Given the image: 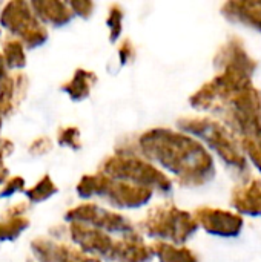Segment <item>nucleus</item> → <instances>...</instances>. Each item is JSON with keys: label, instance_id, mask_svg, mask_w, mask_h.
<instances>
[{"label": "nucleus", "instance_id": "nucleus-3", "mask_svg": "<svg viewBox=\"0 0 261 262\" xmlns=\"http://www.w3.org/2000/svg\"><path fill=\"white\" fill-rule=\"evenodd\" d=\"M195 229V221L188 213L180 212L175 207L166 212H160V215L151 223V230L157 232L155 235L169 236L177 241H185L189 235H192Z\"/></svg>", "mask_w": 261, "mask_h": 262}, {"label": "nucleus", "instance_id": "nucleus-4", "mask_svg": "<svg viewBox=\"0 0 261 262\" xmlns=\"http://www.w3.org/2000/svg\"><path fill=\"white\" fill-rule=\"evenodd\" d=\"M197 220L211 235L237 236L243 229V220L226 210L203 207L197 212Z\"/></svg>", "mask_w": 261, "mask_h": 262}, {"label": "nucleus", "instance_id": "nucleus-7", "mask_svg": "<svg viewBox=\"0 0 261 262\" xmlns=\"http://www.w3.org/2000/svg\"><path fill=\"white\" fill-rule=\"evenodd\" d=\"M158 255L162 262H197L194 253L188 249H177L166 244L158 247Z\"/></svg>", "mask_w": 261, "mask_h": 262}, {"label": "nucleus", "instance_id": "nucleus-1", "mask_svg": "<svg viewBox=\"0 0 261 262\" xmlns=\"http://www.w3.org/2000/svg\"><path fill=\"white\" fill-rule=\"evenodd\" d=\"M143 146L148 155L194 184L206 183L214 177V163L208 152L182 134L166 130L146 134Z\"/></svg>", "mask_w": 261, "mask_h": 262}, {"label": "nucleus", "instance_id": "nucleus-9", "mask_svg": "<svg viewBox=\"0 0 261 262\" xmlns=\"http://www.w3.org/2000/svg\"><path fill=\"white\" fill-rule=\"evenodd\" d=\"M54 190H55V189H52V183H51L48 178H45V181H42L38 186H35V187L29 192V195H31L32 200H43V198H48L49 193H52Z\"/></svg>", "mask_w": 261, "mask_h": 262}, {"label": "nucleus", "instance_id": "nucleus-5", "mask_svg": "<svg viewBox=\"0 0 261 262\" xmlns=\"http://www.w3.org/2000/svg\"><path fill=\"white\" fill-rule=\"evenodd\" d=\"M232 206L249 216H261V181L240 184L232 192Z\"/></svg>", "mask_w": 261, "mask_h": 262}, {"label": "nucleus", "instance_id": "nucleus-8", "mask_svg": "<svg viewBox=\"0 0 261 262\" xmlns=\"http://www.w3.org/2000/svg\"><path fill=\"white\" fill-rule=\"evenodd\" d=\"M6 57L8 63L12 66H22L23 64V51L18 43L11 41L6 45Z\"/></svg>", "mask_w": 261, "mask_h": 262}, {"label": "nucleus", "instance_id": "nucleus-6", "mask_svg": "<svg viewBox=\"0 0 261 262\" xmlns=\"http://www.w3.org/2000/svg\"><path fill=\"white\" fill-rule=\"evenodd\" d=\"M225 15L261 31V2H235L225 5Z\"/></svg>", "mask_w": 261, "mask_h": 262}, {"label": "nucleus", "instance_id": "nucleus-2", "mask_svg": "<svg viewBox=\"0 0 261 262\" xmlns=\"http://www.w3.org/2000/svg\"><path fill=\"white\" fill-rule=\"evenodd\" d=\"M182 127L206 140V143L214 150H217V154L231 167L246 170V160L243 157L242 147L223 126L209 120H189L186 123H182Z\"/></svg>", "mask_w": 261, "mask_h": 262}]
</instances>
